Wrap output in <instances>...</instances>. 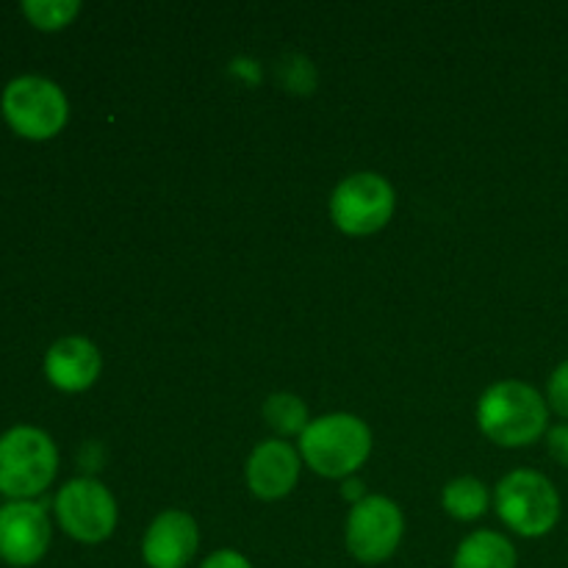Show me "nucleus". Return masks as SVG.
<instances>
[{"instance_id": "obj_1", "label": "nucleus", "mask_w": 568, "mask_h": 568, "mask_svg": "<svg viewBox=\"0 0 568 568\" xmlns=\"http://www.w3.org/2000/svg\"><path fill=\"white\" fill-rule=\"evenodd\" d=\"M477 427L488 442L505 449L536 444L549 430V403L525 381H499L477 403Z\"/></svg>"}, {"instance_id": "obj_2", "label": "nucleus", "mask_w": 568, "mask_h": 568, "mask_svg": "<svg viewBox=\"0 0 568 568\" xmlns=\"http://www.w3.org/2000/svg\"><path fill=\"white\" fill-rule=\"evenodd\" d=\"M372 447L375 438L369 425L344 410L316 416L297 438L303 464L327 480H349L369 460Z\"/></svg>"}, {"instance_id": "obj_3", "label": "nucleus", "mask_w": 568, "mask_h": 568, "mask_svg": "<svg viewBox=\"0 0 568 568\" xmlns=\"http://www.w3.org/2000/svg\"><path fill=\"white\" fill-rule=\"evenodd\" d=\"M59 447L42 427L14 425L0 436V494L9 503H31L53 486Z\"/></svg>"}, {"instance_id": "obj_4", "label": "nucleus", "mask_w": 568, "mask_h": 568, "mask_svg": "<svg viewBox=\"0 0 568 568\" xmlns=\"http://www.w3.org/2000/svg\"><path fill=\"white\" fill-rule=\"evenodd\" d=\"M0 114L20 139L50 142L70 122V100L50 78L17 75L0 92Z\"/></svg>"}, {"instance_id": "obj_5", "label": "nucleus", "mask_w": 568, "mask_h": 568, "mask_svg": "<svg viewBox=\"0 0 568 568\" xmlns=\"http://www.w3.org/2000/svg\"><path fill=\"white\" fill-rule=\"evenodd\" d=\"M494 508L510 532L521 538H544L558 527L564 503L547 475L536 469H516L497 483Z\"/></svg>"}, {"instance_id": "obj_6", "label": "nucleus", "mask_w": 568, "mask_h": 568, "mask_svg": "<svg viewBox=\"0 0 568 568\" xmlns=\"http://www.w3.org/2000/svg\"><path fill=\"white\" fill-rule=\"evenodd\" d=\"M53 516L64 536L94 547L114 536L120 508L114 494L98 477H72L55 491Z\"/></svg>"}, {"instance_id": "obj_7", "label": "nucleus", "mask_w": 568, "mask_h": 568, "mask_svg": "<svg viewBox=\"0 0 568 568\" xmlns=\"http://www.w3.org/2000/svg\"><path fill=\"white\" fill-rule=\"evenodd\" d=\"M397 192L381 172H353L331 194V220L344 236H375L392 222Z\"/></svg>"}, {"instance_id": "obj_8", "label": "nucleus", "mask_w": 568, "mask_h": 568, "mask_svg": "<svg viewBox=\"0 0 568 568\" xmlns=\"http://www.w3.org/2000/svg\"><path fill=\"white\" fill-rule=\"evenodd\" d=\"M405 536V516L394 499L381 494H366L353 505L344 525V544L358 564H386L399 549Z\"/></svg>"}, {"instance_id": "obj_9", "label": "nucleus", "mask_w": 568, "mask_h": 568, "mask_svg": "<svg viewBox=\"0 0 568 568\" xmlns=\"http://www.w3.org/2000/svg\"><path fill=\"white\" fill-rule=\"evenodd\" d=\"M53 541L50 516L37 499L0 505V560L11 568L42 564Z\"/></svg>"}, {"instance_id": "obj_10", "label": "nucleus", "mask_w": 568, "mask_h": 568, "mask_svg": "<svg viewBox=\"0 0 568 568\" xmlns=\"http://www.w3.org/2000/svg\"><path fill=\"white\" fill-rule=\"evenodd\" d=\"M300 469H303V458L294 444L283 442V438H266V442L255 444V449L250 453L244 480L255 499L277 503L297 488Z\"/></svg>"}, {"instance_id": "obj_11", "label": "nucleus", "mask_w": 568, "mask_h": 568, "mask_svg": "<svg viewBox=\"0 0 568 568\" xmlns=\"http://www.w3.org/2000/svg\"><path fill=\"white\" fill-rule=\"evenodd\" d=\"M200 549L197 519L186 510H161L142 538V560L148 568H186Z\"/></svg>"}, {"instance_id": "obj_12", "label": "nucleus", "mask_w": 568, "mask_h": 568, "mask_svg": "<svg viewBox=\"0 0 568 568\" xmlns=\"http://www.w3.org/2000/svg\"><path fill=\"white\" fill-rule=\"evenodd\" d=\"M42 372L55 392L81 394L98 383L103 372V355L87 336H61L44 353Z\"/></svg>"}, {"instance_id": "obj_13", "label": "nucleus", "mask_w": 568, "mask_h": 568, "mask_svg": "<svg viewBox=\"0 0 568 568\" xmlns=\"http://www.w3.org/2000/svg\"><path fill=\"white\" fill-rule=\"evenodd\" d=\"M514 541L497 530H475L458 544L453 558V568H516Z\"/></svg>"}, {"instance_id": "obj_14", "label": "nucleus", "mask_w": 568, "mask_h": 568, "mask_svg": "<svg viewBox=\"0 0 568 568\" xmlns=\"http://www.w3.org/2000/svg\"><path fill=\"white\" fill-rule=\"evenodd\" d=\"M488 503L491 497H488L486 483L471 475L455 477L442 491V508L458 521H477L480 516H486Z\"/></svg>"}, {"instance_id": "obj_15", "label": "nucleus", "mask_w": 568, "mask_h": 568, "mask_svg": "<svg viewBox=\"0 0 568 568\" xmlns=\"http://www.w3.org/2000/svg\"><path fill=\"white\" fill-rule=\"evenodd\" d=\"M264 422L277 433V438H292L303 436L305 427L311 425L308 405L292 392H275L266 397L264 403Z\"/></svg>"}, {"instance_id": "obj_16", "label": "nucleus", "mask_w": 568, "mask_h": 568, "mask_svg": "<svg viewBox=\"0 0 568 568\" xmlns=\"http://www.w3.org/2000/svg\"><path fill=\"white\" fill-rule=\"evenodd\" d=\"M20 11L37 31L55 33L75 22V17L81 14V3L78 0H22Z\"/></svg>"}, {"instance_id": "obj_17", "label": "nucleus", "mask_w": 568, "mask_h": 568, "mask_svg": "<svg viewBox=\"0 0 568 568\" xmlns=\"http://www.w3.org/2000/svg\"><path fill=\"white\" fill-rule=\"evenodd\" d=\"M547 403H549V410H555V414L568 419V358L564 364H558V369L549 375Z\"/></svg>"}, {"instance_id": "obj_18", "label": "nucleus", "mask_w": 568, "mask_h": 568, "mask_svg": "<svg viewBox=\"0 0 568 568\" xmlns=\"http://www.w3.org/2000/svg\"><path fill=\"white\" fill-rule=\"evenodd\" d=\"M197 568H253V564L239 549H216L209 558H203V564Z\"/></svg>"}, {"instance_id": "obj_19", "label": "nucleus", "mask_w": 568, "mask_h": 568, "mask_svg": "<svg viewBox=\"0 0 568 568\" xmlns=\"http://www.w3.org/2000/svg\"><path fill=\"white\" fill-rule=\"evenodd\" d=\"M547 449L560 466L568 469V422L564 425H555L547 430Z\"/></svg>"}, {"instance_id": "obj_20", "label": "nucleus", "mask_w": 568, "mask_h": 568, "mask_svg": "<svg viewBox=\"0 0 568 568\" xmlns=\"http://www.w3.org/2000/svg\"><path fill=\"white\" fill-rule=\"evenodd\" d=\"M361 488H364V486H361L358 480H353V477H349V480H344V494H347V497H349V494H355V497H358V503L364 499V497H361Z\"/></svg>"}]
</instances>
